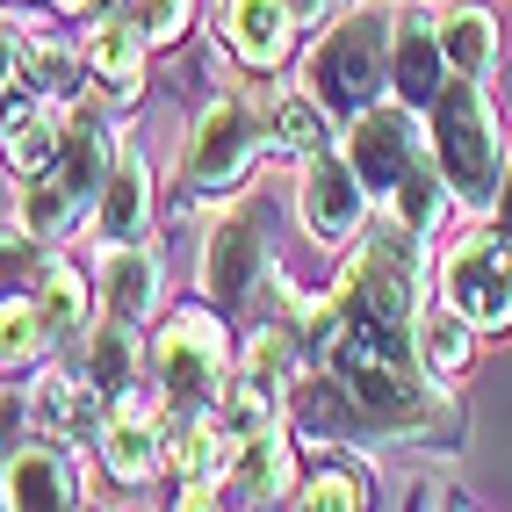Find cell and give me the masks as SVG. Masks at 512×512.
<instances>
[{"mask_svg": "<svg viewBox=\"0 0 512 512\" xmlns=\"http://www.w3.org/2000/svg\"><path fill=\"white\" fill-rule=\"evenodd\" d=\"M426 138H433V166H440V181H448V195L462 210H484L498 195V174H505V130H498V109H491L484 80L448 73V87H440L433 109H426Z\"/></svg>", "mask_w": 512, "mask_h": 512, "instance_id": "obj_1", "label": "cell"}, {"mask_svg": "<svg viewBox=\"0 0 512 512\" xmlns=\"http://www.w3.org/2000/svg\"><path fill=\"white\" fill-rule=\"evenodd\" d=\"M390 29H397V15L383 8V0H354V8L318 37L311 94L325 101V116L347 123V116L375 109V101L390 94Z\"/></svg>", "mask_w": 512, "mask_h": 512, "instance_id": "obj_2", "label": "cell"}, {"mask_svg": "<svg viewBox=\"0 0 512 512\" xmlns=\"http://www.w3.org/2000/svg\"><path fill=\"white\" fill-rule=\"evenodd\" d=\"M145 368L166 390V404H217V390L231 383V332L217 318V303H181L152 332Z\"/></svg>", "mask_w": 512, "mask_h": 512, "instance_id": "obj_3", "label": "cell"}, {"mask_svg": "<svg viewBox=\"0 0 512 512\" xmlns=\"http://www.w3.org/2000/svg\"><path fill=\"white\" fill-rule=\"evenodd\" d=\"M347 166L361 174L368 202H390L404 188V174L426 166V109H404V101H375V109L347 116V138H339Z\"/></svg>", "mask_w": 512, "mask_h": 512, "instance_id": "obj_4", "label": "cell"}, {"mask_svg": "<svg viewBox=\"0 0 512 512\" xmlns=\"http://www.w3.org/2000/svg\"><path fill=\"white\" fill-rule=\"evenodd\" d=\"M260 145H267V116L253 109L246 94H217L210 109L195 116V138H188L181 174H188L195 195H231L238 181L253 174Z\"/></svg>", "mask_w": 512, "mask_h": 512, "instance_id": "obj_5", "label": "cell"}, {"mask_svg": "<svg viewBox=\"0 0 512 512\" xmlns=\"http://www.w3.org/2000/svg\"><path fill=\"white\" fill-rule=\"evenodd\" d=\"M440 303H455L476 332H505L512 325V231L505 224L455 238L448 267H440Z\"/></svg>", "mask_w": 512, "mask_h": 512, "instance_id": "obj_6", "label": "cell"}, {"mask_svg": "<svg viewBox=\"0 0 512 512\" xmlns=\"http://www.w3.org/2000/svg\"><path fill=\"white\" fill-rule=\"evenodd\" d=\"M296 202H303V224H311V238H325V246H354L361 224H368V188H361V174L347 166V152H339V145L303 152Z\"/></svg>", "mask_w": 512, "mask_h": 512, "instance_id": "obj_7", "label": "cell"}, {"mask_svg": "<svg viewBox=\"0 0 512 512\" xmlns=\"http://www.w3.org/2000/svg\"><path fill=\"white\" fill-rule=\"evenodd\" d=\"M260 275H267V231H260L253 210H238V217H224V224L210 231V253H202V289H210L217 311H238V303H253Z\"/></svg>", "mask_w": 512, "mask_h": 512, "instance_id": "obj_8", "label": "cell"}, {"mask_svg": "<svg viewBox=\"0 0 512 512\" xmlns=\"http://www.w3.org/2000/svg\"><path fill=\"white\" fill-rule=\"evenodd\" d=\"M217 37L246 73H282L296 51V15L289 0H217Z\"/></svg>", "mask_w": 512, "mask_h": 512, "instance_id": "obj_9", "label": "cell"}, {"mask_svg": "<svg viewBox=\"0 0 512 512\" xmlns=\"http://www.w3.org/2000/svg\"><path fill=\"white\" fill-rule=\"evenodd\" d=\"M0 505L15 512H65L80 505V469L51 440H22L15 455H0Z\"/></svg>", "mask_w": 512, "mask_h": 512, "instance_id": "obj_10", "label": "cell"}, {"mask_svg": "<svg viewBox=\"0 0 512 512\" xmlns=\"http://www.w3.org/2000/svg\"><path fill=\"white\" fill-rule=\"evenodd\" d=\"M448 87V51H440V22L426 8H404L390 29V94L404 109H433V94Z\"/></svg>", "mask_w": 512, "mask_h": 512, "instance_id": "obj_11", "label": "cell"}, {"mask_svg": "<svg viewBox=\"0 0 512 512\" xmlns=\"http://www.w3.org/2000/svg\"><path fill=\"white\" fill-rule=\"evenodd\" d=\"M289 491H296V448L282 426H267L238 440V455L217 484V505H282Z\"/></svg>", "mask_w": 512, "mask_h": 512, "instance_id": "obj_12", "label": "cell"}, {"mask_svg": "<svg viewBox=\"0 0 512 512\" xmlns=\"http://www.w3.org/2000/svg\"><path fill=\"white\" fill-rule=\"evenodd\" d=\"M145 224H152V166L116 145V166L94 195V238L101 246H138Z\"/></svg>", "mask_w": 512, "mask_h": 512, "instance_id": "obj_13", "label": "cell"}, {"mask_svg": "<svg viewBox=\"0 0 512 512\" xmlns=\"http://www.w3.org/2000/svg\"><path fill=\"white\" fill-rule=\"evenodd\" d=\"M109 166H116L109 123H101L94 109H73V116H65V138H58V166H51V174L65 181V195H73L80 210H94V195H101V181H109Z\"/></svg>", "mask_w": 512, "mask_h": 512, "instance_id": "obj_14", "label": "cell"}, {"mask_svg": "<svg viewBox=\"0 0 512 512\" xmlns=\"http://www.w3.org/2000/svg\"><path fill=\"white\" fill-rule=\"evenodd\" d=\"M80 58L101 87H116V101L145 80V29L130 15H94V29L80 37Z\"/></svg>", "mask_w": 512, "mask_h": 512, "instance_id": "obj_15", "label": "cell"}, {"mask_svg": "<svg viewBox=\"0 0 512 512\" xmlns=\"http://www.w3.org/2000/svg\"><path fill=\"white\" fill-rule=\"evenodd\" d=\"M152 303H159V253H145V246H109V260H101V318L145 325Z\"/></svg>", "mask_w": 512, "mask_h": 512, "instance_id": "obj_16", "label": "cell"}, {"mask_svg": "<svg viewBox=\"0 0 512 512\" xmlns=\"http://www.w3.org/2000/svg\"><path fill=\"white\" fill-rule=\"evenodd\" d=\"M138 368H145V339H138V325H123V318H101V325H87L80 332V375L94 390H130L138 383Z\"/></svg>", "mask_w": 512, "mask_h": 512, "instance_id": "obj_17", "label": "cell"}, {"mask_svg": "<svg viewBox=\"0 0 512 512\" xmlns=\"http://www.w3.org/2000/svg\"><path fill=\"white\" fill-rule=\"evenodd\" d=\"M440 51H448V73L491 80V65H498V15L476 8V0L448 8V15H440Z\"/></svg>", "mask_w": 512, "mask_h": 512, "instance_id": "obj_18", "label": "cell"}, {"mask_svg": "<svg viewBox=\"0 0 512 512\" xmlns=\"http://www.w3.org/2000/svg\"><path fill=\"white\" fill-rule=\"evenodd\" d=\"M94 448H101L116 484H152L159 462H166V433H159V419H109V433Z\"/></svg>", "mask_w": 512, "mask_h": 512, "instance_id": "obj_19", "label": "cell"}, {"mask_svg": "<svg viewBox=\"0 0 512 512\" xmlns=\"http://www.w3.org/2000/svg\"><path fill=\"white\" fill-rule=\"evenodd\" d=\"M58 138H65V116H51V101L37 109H22L8 130H0V159H8V174H51L58 166Z\"/></svg>", "mask_w": 512, "mask_h": 512, "instance_id": "obj_20", "label": "cell"}, {"mask_svg": "<svg viewBox=\"0 0 512 512\" xmlns=\"http://www.w3.org/2000/svg\"><path fill=\"white\" fill-rule=\"evenodd\" d=\"M37 311H44V325H51V347L80 339V332H87V311H94L87 275H80V267H65V260H51L44 282H37Z\"/></svg>", "mask_w": 512, "mask_h": 512, "instance_id": "obj_21", "label": "cell"}, {"mask_svg": "<svg viewBox=\"0 0 512 512\" xmlns=\"http://www.w3.org/2000/svg\"><path fill=\"white\" fill-rule=\"evenodd\" d=\"M476 332L455 303H440V311H419V361L433 368V375H462L469 361H476Z\"/></svg>", "mask_w": 512, "mask_h": 512, "instance_id": "obj_22", "label": "cell"}, {"mask_svg": "<svg viewBox=\"0 0 512 512\" xmlns=\"http://www.w3.org/2000/svg\"><path fill=\"white\" fill-rule=\"evenodd\" d=\"M22 65H29V87H37L51 109H58V101H80V87L94 80L87 58L65 51V44H51V37H29V44H22Z\"/></svg>", "mask_w": 512, "mask_h": 512, "instance_id": "obj_23", "label": "cell"}, {"mask_svg": "<svg viewBox=\"0 0 512 512\" xmlns=\"http://www.w3.org/2000/svg\"><path fill=\"white\" fill-rule=\"evenodd\" d=\"M267 138H275L282 152H318L332 145V116H325V101L303 87V94H275V109H267Z\"/></svg>", "mask_w": 512, "mask_h": 512, "instance_id": "obj_24", "label": "cell"}, {"mask_svg": "<svg viewBox=\"0 0 512 512\" xmlns=\"http://www.w3.org/2000/svg\"><path fill=\"white\" fill-rule=\"evenodd\" d=\"M440 210H448V181H440V166L426 159L419 174H404V188L390 195V217L412 231V238H433L440 231Z\"/></svg>", "mask_w": 512, "mask_h": 512, "instance_id": "obj_25", "label": "cell"}, {"mask_svg": "<svg viewBox=\"0 0 512 512\" xmlns=\"http://www.w3.org/2000/svg\"><path fill=\"white\" fill-rule=\"evenodd\" d=\"M51 347V325L37 311V296H0V368H22Z\"/></svg>", "mask_w": 512, "mask_h": 512, "instance_id": "obj_26", "label": "cell"}, {"mask_svg": "<svg viewBox=\"0 0 512 512\" xmlns=\"http://www.w3.org/2000/svg\"><path fill=\"white\" fill-rule=\"evenodd\" d=\"M44 238L29 224H0V296H29L44 282Z\"/></svg>", "mask_w": 512, "mask_h": 512, "instance_id": "obj_27", "label": "cell"}, {"mask_svg": "<svg viewBox=\"0 0 512 512\" xmlns=\"http://www.w3.org/2000/svg\"><path fill=\"white\" fill-rule=\"evenodd\" d=\"M22 224L37 231V238H58V231L80 224V202L65 195L58 174H29V181H22Z\"/></svg>", "mask_w": 512, "mask_h": 512, "instance_id": "obj_28", "label": "cell"}, {"mask_svg": "<svg viewBox=\"0 0 512 512\" xmlns=\"http://www.w3.org/2000/svg\"><path fill=\"white\" fill-rule=\"evenodd\" d=\"M37 87H29V65H22V37H15V29L8 22H0V130H8L22 109H37Z\"/></svg>", "mask_w": 512, "mask_h": 512, "instance_id": "obj_29", "label": "cell"}, {"mask_svg": "<svg viewBox=\"0 0 512 512\" xmlns=\"http://www.w3.org/2000/svg\"><path fill=\"white\" fill-rule=\"evenodd\" d=\"M296 505H311V512H354V505H368V484L354 469H311L296 484Z\"/></svg>", "mask_w": 512, "mask_h": 512, "instance_id": "obj_30", "label": "cell"}, {"mask_svg": "<svg viewBox=\"0 0 512 512\" xmlns=\"http://www.w3.org/2000/svg\"><path fill=\"white\" fill-rule=\"evenodd\" d=\"M123 15L145 29V44H181L195 22V0H123Z\"/></svg>", "mask_w": 512, "mask_h": 512, "instance_id": "obj_31", "label": "cell"}, {"mask_svg": "<svg viewBox=\"0 0 512 512\" xmlns=\"http://www.w3.org/2000/svg\"><path fill=\"white\" fill-rule=\"evenodd\" d=\"M22 426H29V397L22 390H0V455H15Z\"/></svg>", "mask_w": 512, "mask_h": 512, "instance_id": "obj_32", "label": "cell"}, {"mask_svg": "<svg viewBox=\"0 0 512 512\" xmlns=\"http://www.w3.org/2000/svg\"><path fill=\"white\" fill-rule=\"evenodd\" d=\"M491 210H498V224L512 231V145H505V174H498V195H491Z\"/></svg>", "mask_w": 512, "mask_h": 512, "instance_id": "obj_33", "label": "cell"}, {"mask_svg": "<svg viewBox=\"0 0 512 512\" xmlns=\"http://www.w3.org/2000/svg\"><path fill=\"white\" fill-rule=\"evenodd\" d=\"M51 8H58V15H94L101 0H51Z\"/></svg>", "mask_w": 512, "mask_h": 512, "instance_id": "obj_34", "label": "cell"}]
</instances>
